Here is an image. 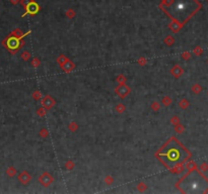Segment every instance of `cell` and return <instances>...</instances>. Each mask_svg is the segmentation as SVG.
<instances>
[{
    "instance_id": "6da1fadb",
    "label": "cell",
    "mask_w": 208,
    "mask_h": 194,
    "mask_svg": "<svg viewBox=\"0 0 208 194\" xmlns=\"http://www.w3.org/2000/svg\"><path fill=\"white\" fill-rule=\"evenodd\" d=\"M158 157L168 167L174 168L187 159L188 153L179 142L173 139L159 152Z\"/></svg>"
},
{
    "instance_id": "7a4b0ae2",
    "label": "cell",
    "mask_w": 208,
    "mask_h": 194,
    "mask_svg": "<svg viewBox=\"0 0 208 194\" xmlns=\"http://www.w3.org/2000/svg\"><path fill=\"white\" fill-rule=\"evenodd\" d=\"M198 7L199 5L196 0H173L165 10L178 22L183 23L197 10Z\"/></svg>"
},
{
    "instance_id": "3957f363",
    "label": "cell",
    "mask_w": 208,
    "mask_h": 194,
    "mask_svg": "<svg viewBox=\"0 0 208 194\" xmlns=\"http://www.w3.org/2000/svg\"><path fill=\"white\" fill-rule=\"evenodd\" d=\"M179 187L185 193H201L208 188V181L197 171H193L183 178Z\"/></svg>"
}]
</instances>
